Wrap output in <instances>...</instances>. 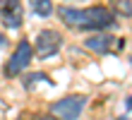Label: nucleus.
<instances>
[{
	"label": "nucleus",
	"instance_id": "obj_1",
	"mask_svg": "<svg viewBox=\"0 0 132 120\" xmlns=\"http://www.w3.org/2000/svg\"><path fill=\"white\" fill-rule=\"evenodd\" d=\"M55 14L65 27L77 29V31H108L118 24L115 12L106 5H89L84 10L72 5H60Z\"/></svg>",
	"mask_w": 132,
	"mask_h": 120
},
{
	"label": "nucleus",
	"instance_id": "obj_2",
	"mask_svg": "<svg viewBox=\"0 0 132 120\" xmlns=\"http://www.w3.org/2000/svg\"><path fill=\"white\" fill-rule=\"evenodd\" d=\"M31 60H34V43L29 41V38H19L17 46H14V51H12V55L3 65V75L7 79H14V77L24 75V70L31 65Z\"/></svg>",
	"mask_w": 132,
	"mask_h": 120
},
{
	"label": "nucleus",
	"instance_id": "obj_3",
	"mask_svg": "<svg viewBox=\"0 0 132 120\" xmlns=\"http://www.w3.org/2000/svg\"><path fill=\"white\" fill-rule=\"evenodd\" d=\"M87 103H89L87 94H67V96L51 103L48 113L55 120H79L84 108H87Z\"/></svg>",
	"mask_w": 132,
	"mask_h": 120
},
{
	"label": "nucleus",
	"instance_id": "obj_4",
	"mask_svg": "<svg viewBox=\"0 0 132 120\" xmlns=\"http://www.w3.org/2000/svg\"><path fill=\"white\" fill-rule=\"evenodd\" d=\"M65 38L58 29H41L36 34V41H34V58L38 60H51L55 58L63 48Z\"/></svg>",
	"mask_w": 132,
	"mask_h": 120
},
{
	"label": "nucleus",
	"instance_id": "obj_5",
	"mask_svg": "<svg viewBox=\"0 0 132 120\" xmlns=\"http://www.w3.org/2000/svg\"><path fill=\"white\" fill-rule=\"evenodd\" d=\"M0 24L5 29H19L24 24V3L22 0H0Z\"/></svg>",
	"mask_w": 132,
	"mask_h": 120
},
{
	"label": "nucleus",
	"instance_id": "obj_6",
	"mask_svg": "<svg viewBox=\"0 0 132 120\" xmlns=\"http://www.w3.org/2000/svg\"><path fill=\"white\" fill-rule=\"evenodd\" d=\"M113 46H115V36L108 31H94L91 36L84 38V48H89L96 55H108L113 51Z\"/></svg>",
	"mask_w": 132,
	"mask_h": 120
},
{
	"label": "nucleus",
	"instance_id": "obj_7",
	"mask_svg": "<svg viewBox=\"0 0 132 120\" xmlns=\"http://www.w3.org/2000/svg\"><path fill=\"white\" fill-rule=\"evenodd\" d=\"M29 7L34 10L36 17H41V19H48L53 12H55V5H53V0H27Z\"/></svg>",
	"mask_w": 132,
	"mask_h": 120
},
{
	"label": "nucleus",
	"instance_id": "obj_8",
	"mask_svg": "<svg viewBox=\"0 0 132 120\" xmlns=\"http://www.w3.org/2000/svg\"><path fill=\"white\" fill-rule=\"evenodd\" d=\"M36 82H46V84H51V86L55 84L48 75H46V72H29V75H24V79H22V84H24V89H27V91H31Z\"/></svg>",
	"mask_w": 132,
	"mask_h": 120
},
{
	"label": "nucleus",
	"instance_id": "obj_9",
	"mask_svg": "<svg viewBox=\"0 0 132 120\" xmlns=\"http://www.w3.org/2000/svg\"><path fill=\"white\" fill-rule=\"evenodd\" d=\"M115 17H125V19H132V0H113L111 3Z\"/></svg>",
	"mask_w": 132,
	"mask_h": 120
},
{
	"label": "nucleus",
	"instance_id": "obj_10",
	"mask_svg": "<svg viewBox=\"0 0 132 120\" xmlns=\"http://www.w3.org/2000/svg\"><path fill=\"white\" fill-rule=\"evenodd\" d=\"M17 120H55L51 113H36V115H27V118H17Z\"/></svg>",
	"mask_w": 132,
	"mask_h": 120
},
{
	"label": "nucleus",
	"instance_id": "obj_11",
	"mask_svg": "<svg viewBox=\"0 0 132 120\" xmlns=\"http://www.w3.org/2000/svg\"><path fill=\"white\" fill-rule=\"evenodd\" d=\"M5 46H7V36L0 31V48H5Z\"/></svg>",
	"mask_w": 132,
	"mask_h": 120
},
{
	"label": "nucleus",
	"instance_id": "obj_12",
	"mask_svg": "<svg viewBox=\"0 0 132 120\" xmlns=\"http://www.w3.org/2000/svg\"><path fill=\"white\" fill-rule=\"evenodd\" d=\"M125 108H127V113L132 110V96H127V99H125Z\"/></svg>",
	"mask_w": 132,
	"mask_h": 120
},
{
	"label": "nucleus",
	"instance_id": "obj_13",
	"mask_svg": "<svg viewBox=\"0 0 132 120\" xmlns=\"http://www.w3.org/2000/svg\"><path fill=\"white\" fill-rule=\"evenodd\" d=\"M115 120H130V118L127 115H120V118H115Z\"/></svg>",
	"mask_w": 132,
	"mask_h": 120
},
{
	"label": "nucleus",
	"instance_id": "obj_14",
	"mask_svg": "<svg viewBox=\"0 0 132 120\" xmlns=\"http://www.w3.org/2000/svg\"><path fill=\"white\" fill-rule=\"evenodd\" d=\"M130 62H132V58H130Z\"/></svg>",
	"mask_w": 132,
	"mask_h": 120
}]
</instances>
